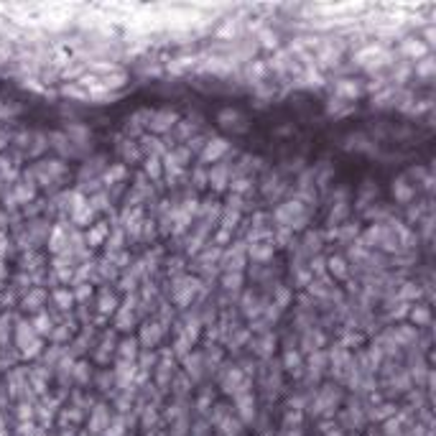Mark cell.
Masks as SVG:
<instances>
[{"instance_id":"obj_34","label":"cell","mask_w":436,"mask_h":436,"mask_svg":"<svg viewBox=\"0 0 436 436\" xmlns=\"http://www.w3.org/2000/svg\"><path fill=\"white\" fill-rule=\"evenodd\" d=\"M416 72L424 74V77H429V74L434 72V59H429V56H426V59H424V64H419V69H416Z\"/></svg>"},{"instance_id":"obj_33","label":"cell","mask_w":436,"mask_h":436,"mask_svg":"<svg viewBox=\"0 0 436 436\" xmlns=\"http://www.w3.org/2000/svg\"><path fill=\"white\" fill-rule=\"evenodd\" d=\"M107 436H123V421H120V419L110 421V426H107Z\"/></svg>"},{"instance_id":"obj_27","label":"cell","mask_w":436,"mask_h":436,"mask_svg":"<svg viewBox=\"0 0 436 436\" xmlns=\"http://www.w3.org/2000/svg\"><path fill=\"white\" fill-rule=\"evenodd\" d=\"M123 176H125V166H115L112 171L105 174V181H107V184H115V181H120Z\"/></svg>"},{"instance_id":"obj_18","label":"cell","mask_w":436,"mask_h":436,"mask_svg":"<svg viewBox=\"0 0 436 436\" xmlns=\"http://www.w3.org/2000/svg\"><path fill=\"white\" fill-rule=\"evenodd\" d=\"M329 271H332V276H337V278H347V263H345V258H332V260H329Z\"/></svg>"},{"instance_id":"obj_44","label":"cell","mask_w":436,"mask_h":436,"mask_svg":"<svg viewBox=\"0 0 436 436\" xmlns=\"http://www.w3.org/2000/svg\"><path fill=\"white\" fill-rule=\"evenodd\" d=\"M64 436H72V434H64Z\"/></svg>"},{"instance_id":"obj_23","label":"cell","mask_w":436,"mask_h":436,"mask_svg":"<svg viewBox=\"0 0 436 436\" xmlns=\"http://www.w3.org/2000/svg\"><path fill=\"white\" fill-rule=\"evenodd\" d=\"M54 301L59 304V309H69V304L74 301V296L69 293V291H64V289H59L56 293H54Z\"/></svg>"},{"instance_id":"obj_11","label":"cell","mask_w":436,"mask_h":436,"mask_svg":"<svg viewBox=\"0 0 436 436\" xmlns=\"http://www.w3.org/2000/svg\"><path fill=\"white\" fill-rule=\"evenodd\" d=\"M67 136H69V141H72V143H84V141H87V138H89V130H87V128H84V125H77V123H69V125H67Z\"/></svg>"},{"instance_id":"obj_37","label":"cell","mask_w":436,"mask_h":436,"mask_svg":"<svg viewBox=\"0 0 436 436\" xmlns=\"http://www.w3.org/2000/svg\"><path fill=\"white\" fill-rule=\"evenodd\" d=\"M100 168H102V158H94L92 163H87V166H84V171H82V174L87 176V174H94V171H100Z\"/></svg>"},{"instance_id":"obj_5","label":"cell","mask_w":436,"mask_h":436,"mask_svg":"<svg viewBox=\"0 0 436 436\" xmlns=\"http://www.w3.org/2000/svg\"><path fill=\"white\" fill-rule=\"evenodd\" d=\"M235 398H237V406H240V419H242V421H253V416H255V401H253V395L240 393V395H235Z\"/></svg>"},{"instance_id":"obj_31","label":"cell","mask_w":436,"mask_h":436,"mask_svg":"<svg viewBox=\"0 0 436 436\" xmlns=\"http://www.w3.org/2000/svg\"><path fill=\"white\" fill-rule=\"evenodd\" d=\"M237 118H240V115H237L235 110H224V112H219V123H222V125H232Z\"/></svg>"},{"instance_id":"obj_12","label":"cell","mask_w":436,"mask_h":436,"mask_svg":"<svg viewBox=\"0 0 436 436\" xmlns=\"http://www.w3.org/2000/svg\"><path fill=\"white\" fill-rule=\"evenodd\" d=\"M136 355H138V342H136V339L120 342V360H123V363H133Z\"/></svg>"},{"instance_id":"obj_35","label":"cell","mask_w":436,"mask_h":436,"mask_svg":"<svg viewBox=\"0 0 436 436\" xmlns=\"http://www.w3.org/2000/svg\"><path fill=\"white\" fill-rule=\"evenodd\" d=\"M74 375H77V377H79L82 383H87V380H89V370H87V365L79 363L77 367H74Z\"/></svg>"},{"instance_id":"obj_21","label":"cell","mask_w":436,"mask_h":436,"mask_svg":"<svg viewBox=\"0 0 436 436\" xmlns=\"http://www.w3.org/2000/svg\"><path fill=\"white\" fill-rule=\"evenodd\" d=\"M92 215H94V212H92V207H89V204H84V207H79V210L74 212L72 219L77 222V224H87V222L92 219Z\"/></svg>"},{"instance_id":"obj_17","label":"cell","mask_w":436,"mask_h":436,"mask_svg":"<svg viewBox=\"0 0 436 436\" xmlns=\"http://www.w3.org/2000/svg\"><path fill=\"white\" fill-rule=\"evenodd\" d=\"M44 298H46V293H44L41 289H36L23 298V306H26V309H39V306L44 304Z\"/></svg>"},{"instance_id":"obj_16","label":"cell","mask_w":436,"mask_h":436,"mask_svg":"<svg viewBox=\"0 0 436 436\" xmlns=\"http://www.w3.org/2000/svg\"><path fill=\"white\" fill-rule=\"evenodd\" d=\"M31 327H33V332H36L39 337H41V334H49V332H51V319H49L46 314H39Z\"/></svg>"},{"instance_id":"obj_41","label":"cell","mask_w":436,"mask_h":436,"mask_svg":"<svg viewBox=\"0 0 436 436\" xmlns=\"http://www.w3.org/2000/svg\"><path fill=\"white\" fill-rule=\"evenodd\" d=\"M424 36H426V44H434L436 31H434V28H426V33H424Z\"/></svg>"},{"instance_id":"obj_2","label":"cell","mask_w":436,"mask_h":436,"mask_svg":"<svg viewBox=\"0 0 436 436\" xmlns=\"http://www.w3.org/2000/svg\"><path fill=\"white\" fill-rule=\"evenodd\" d=\"M176 123H179V115H176L174 110H158V112L150 115L148 128H150L153 133H168Z\"/></svg>"},{"instance_id":"obj_29","label":"cell","mask_w":436,"mask_h":436,"mask_svg":"<svg viewBox=\"0 0 436 436\" xmlns=\"http://www.w3.org/2000/svg\"><path fill=\"white\" fill-rule=\"evenodd\" d=\"M347 215V202H337V210H332V217L329 222H339V219Z\"/></svg>"},{"instance_id":"obj_19","label":"cell","mask_w":436,"mask_h":436,"mask_svg":"<svg viewBox=\"0 0 436 436\" xmlns=\"http://www.w3.org/2000/svg\"><path fill=\"white\" fill-rule=\"evenodd\" d=\"M271 253H273V245H266V242H260V245H253V248H250V258H255V260H266Z\"/></svg>"},{"instance_id":"obj_4","label":"cell","mask_w":436,"mask_h":436,"mask_svg":"<svg viewBox=\"0 0 436 436\" xmlns=\"http://www.w3.org/2000/svg\"><path fill=\"white\" fill-rule=\"evenodd\" d=\"M401 51L411 59H421V56H426V44H421L419 39H406L401 44Z\"/></svg>"},{"instance_id":"obj_10","label":"cell","mask_w":436,"mask_h":436,"mask_svg":"<svg viewBox=\"0 0 436 436\" xmlns=\"http://www.w3.org/2000/svg\"><path fill=\"white\" fill-rule=\"evenodd\" d=\"M337 92H339L342 97L355 100V97L360 94V84H357V82H352V79H339V82H337Z\"/></svg>"},{"instance_id":"obj_39","label":"cell","mask_w":436,"mask_h":436,"mask_svg":"<svg viewBox=\"0 0 436 436\" xmlns=\"http://www.w3.org/2000/svg\"><path fill=\"white\" fill-rule=\"evenodd\" d=\"M235 192H245L248 189V179H240V181H235V186H232Z\"/></svg>"},{"instance_id":"obj_22","label":"cell","mask_w":436,"mask_h":436,"mask_svg":"<svg viewBox=\"0 0 436 436\" xmlns=\"http://www.w3.org/2000/svg\"><path fill=\"white\" fill-rule=\"evenodd\" d=\"M222 283H224L227 291H237L240 283H242V276H240V273H227V276L222 278Z\"/></svg>"},{"instance_id":"obj_9","label":"cell","mask_w":436,"mask_h":436,"mask_svg":"<svg viewBox=\"0 0 436 436\" xmlns=\"http://www.w3.org/2000/svg\"><path fill=\"white\" fill-rule=\"evenodd\" d=\"M141 339H143L145 347H156V342L161 339V327L148 321V324L143 327V334H141Z\"/></svg>"},{"instance_id":"obj_8","label":"cell","mask_w":436,"mask_h":436,"mask_svg":"<svg viewBox=\"0 0 436 436\" xmlns=\"http://www.w3.org/2000/svg\"><path fill=\"white\" fill-rule=\"evenodd\" d=\"M184 365H186V375L192 377V380H199L202 377V367H204V360H202V355H186L184 357Z\"/></svg>"},{"instance_id":"obj_15","label":"cell","mask_w":436,"mask_h":436,"mask_svg":"<svg viewBox=\"0 0 436 436\" xmlns=\"http://www.w3.org/2000/svg\"><path fill=\"white\" fill-rule=\"evenodd\" d=\"M141 150L143 153H150V158H158V153H163V145L158 138H148L145 136L143 141H141Z\"/></svg>"},{"instance_id":"obj_13","label":"cell","mask_w":436,"mask_h":436,"mask_svg":"<svg viewBox=\"0 0 436 436\" xmlns=\"http://www.w3.org/2000/svg\"><path fill=\"white\" fill-rule=\"evenodd\" d=\"M227 179H230L227 166H217V168H212V171H210V181H212V186H215V189H224Z\"/></svg>"},{"instance_id":"obj_26","label":"cell","mask_w":436,"mask_h":436,"mask_svg":"<svg viewBox=\"0 0 436 436\" xmlns=\"http://www.w3.org/2000/svg\"><path fill=\"white\" fill-rule=\"evenodd\" d=\"M145 174L153 176V179H158V176H161V161H158V158H148V161H145Z\"/></svg>"},{"instance_id":"obj_30","label":"cell","mask_w":436,"mask_h":436,"mask_svg":"<svg viewBox=\"0 0 436 436\" xmlns=\"http://www.w3.org/2000/svg\"><path fill=\"white\" fill-rule=\"evenodd\" d=\"M260 41H263V46L273 49V46L278 44V36H276V33H271V31H263V33H260Z\"/></svg>"},{"instance_id":"obj_20","label":"cell","mask_w":436,"mask_h":436,"mask_svg":"<svg viewBox=\"0 0 436 436\" xmlns=\"http://www.w3.org/2000/svg\"><path fill=\"white\" fill-rule=\"evenodd\" d=\"M411 319L416 321V327H421V324H429L431 314H429V309H426V306H416V309L411 311Z\"/></svg>"},{"instance_id":"obj_43","label":"cell","mask_w":436,"mask_h":436,"mask_svg":"<svg viewBox=\"0 0 436 436\" xmlns=\"http://www.w3.org/2000/svg\"><path fill=\"white\" fill-rule=\"evenodd\" d=\"M0 148H3V138H0Z\"/></svg>"},{"instance_id":"obj_40","label":"cell","mask_w":436,"mask_h":436,"mask_svg":"<svg viewBox=\"0 0 436 436\" xmlns=\"http://www.w3.org/2000/svg\"><path fill=\"white\" fill-rule=\"evenodd\" d=\"M413 293H419V289H413V283H406V289L401 291V296H413Z\"/></svg>"},{"instance_id":"obj_3","label":"cell","mask_w":436,"mask_h":436,"mask_svg":"<svg viewBox=\"0 0 436 436\" xmlns=\"http://www.w3.org/2000/svg\"><path fill=\"white\" fill-rule=\"evenodd\" d=\"M227 148H230V143H227L224 138H212V141H207V143H204V150H202V161H204V163L219 161L222 153H224Z\"/></svg>"},{"instance_id":"obj_7","label":"cell","mask_w":436,"mask_h":436,"mask_svg":"<svg viewBox=\"0 0 436 436\" xmlns=\"http://www.w3.org/2000/svg\"><path fill=\"white\" fill-rule=\"evenodd\" d=\"M393 194H395V199L403 202V204L413 199V189H411V184H408L406 179H395V181H393Z\"/></svg>"},{"instance_id":"obj_1","label":"cell","mask_w":436,"mask_h":436,"mask_svg":"<svg viewBox=\"0 0 436 436\" xmlns=\"http://www.w3.org/2000/svg\"><path fill=\"white\" fill-rule=\"evenodd\" d=\"M15 337H18V347H21V352H23L26 357L39 355V350H41V339H39V334L33 332V327H31V324L21 321V324H18Z\"/></svg>"},{"instance_id":"obj_24","label":"cell","mask_w":436,"mask_h":436,"mask_svg":"<svg viewBox=\"0 0 436 436\" xmlns=\"http://www.w3.org/2000/svg\"><path fill=\"white\" fill-rule=\"evenodd\" d=\"M286 367H289V372H301V355L298 352H289L286 355Z\"/></svg>"},{"instance_id":"obj_36","label":"cell","mask_w":436,"mask_h":436,"mask_svg":"<svg viewBox=\"0 0 436 436\" xmlns=\"http://www.w3.org/2000/svg\"><path fill=\"white\" fill-rule=\"evenodd\" d=\"M89 293H92V286H89V283H79V289H77V293H74V298L84 301V298H87Z\"/></svg>"},{"instance_id":"obj_25","label":"cell","mask_w":436,"mask_h":436,"mask_svg":"<svg viewBox=\"0 0 436 436\" xmlns=\"http://www.w3.org/2000/svg\"><path fill=\"white\" fill-rule=\"evenodd\" d=\"M89 69H92V72H97V74L120 72V69H118V64H107V62H92V64H89Z\"/></svg>"},{"instance_id":"obj_32","label":"cell","mask_w":436,"mask_h":436,"mask_svg":"<svg viewBox=\"0 0 436 436\" xmlns=\"http://www.w3.org/2000/svg\"><path fill=\"white\" fill-rule=\"evenodd\" d=\"M128 324H133V316H130L128 309H123L120 316H118V327H120V329H128Z\"/></svg>"},{"instance_id":"obj_14","label":"cell","mask_w":436,"mask_h":436,"mask_svg":"<svg viewBox=\"0 0 436 436\" xmlns=\"http://www.w3.org/2000/svg\"><path fill=\"white\" fill-rule=\"evenodd\" d=\"M105 235H107V224H105V222H97V224L87 232V242H89V245H100V242L105 240Z\"/></svg>"},{"instance_id":"obj_42","label":"cell","mask_w":436,"mask_h":436,"mask_svg":"<svg viewBox=\"0 0 436 436\" xmlns=\"http://www.w3.org/2000/svg\"><path fill=\"white\" fill-rule=\"evenodd\" d=\"M197 186H204V168H197Z\"/></svg>"},{"instance_id":"obj_28","label":"cell","mask_w":436,"mask_h":436,"mask_svg":"<svg viewBox=\"0 0 436 436\" xmlns=\"http://www.w3.org/2000/svg\"><path fill=\"white\" fill-rule=\"evenodd\" d=\"M100 311L107 314V311H115V296H110L107 291L102 293V301H100Z\"/></svg>"},{"instance_id":"obj_38","label":"cell","mask_w":436,"mask_h":436,"mask_svg":"<svg viewBox=\"0 0 436 436\" xmlns=\"http://www.w3.org/2000/svg\"><path fill=\"white\" fill-rule=\"evenodd\" d=\"M125 158H133V161H138V158H141V150H138L136 145H125Z\"/></svg>"},{"instance_id":"obj_6","label":"cell","mask_w":436,"mask_h":436,"mask_svg":"<svg viewBox=\"0 0 436 436\" xmlns=\"http://www.w3.org/2000/svg\"><path fill=\"white\" fill-rule=\"evenodd\" d=\"M107 426H110V411H107L105 406H97L94 413H92V419H89V429H92V431H102V429H107Z\"/></svg>"}]
</instances>
